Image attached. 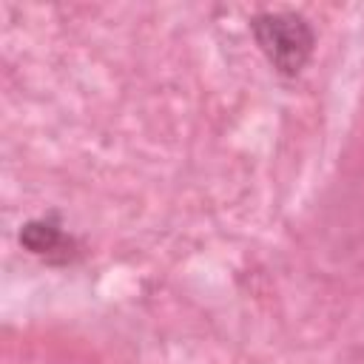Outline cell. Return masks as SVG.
Returning a JSON list of instances; mask_svg holds the SVG:
<instances>
[{
  "label": "cell",
  "mask_w": 364,
  "mask_h": 364,
  "mask_svg": "<svg viewBox=\"0 0 364 364\" xmlns=\"http://www.w3.org/2000/svg\"><path fill=\"white\" fill-rule=\"evenodd\" d=\"M259 46L267 51V57L287 74L299 71L307 51H310V28L293 17V14H264L253 23Z\"/></svg>",
  "instance_id": "1"
}]
</instances>
